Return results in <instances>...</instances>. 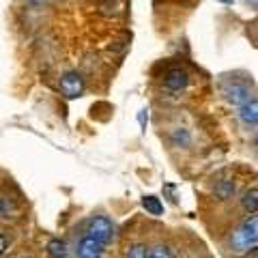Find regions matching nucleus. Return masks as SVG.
<instances>
[{"label":"nucleus","instance_id":"obj_22","mask_svg":"<svg viewBox=\"0 0 258 258\" xmlns=\"http://www.w3.org/2000/svg\"><path fill=\"white\" fill-rule=\"evenodd\" d=\"M256 147H258V134H256Z\"/></svg>","mask_w":258,"mask_h":258},{"label":"nucleus","instance_id":"obj_16","mask_svg":"<svg viewBox=\"0 0 258 258\" xmlns=\"http://www.w3.org/2000/svg\"><path fill=\"white\" fill-rule=\"evenodd\" d=\"M7 249H9V237L0 232V256H3V254L7 252Z\"/></svg>","mask_w":258,"mask_h":258},{"label":"nucleus","instance_id":"obj_12","mask_svg":"<svg viewBox=\"0 0 258 258\" xmlns=\"http://www.w3.org/2000/svg\"><path fill=\"white\" fill-rule=\"evenodd\" d=\"M47 256L50 258H67V243L60 239H52L47 243Z\"/></svg>","mask_w":258,"mask_h":258},{"label":"nucleus","instance_id":"obj_17","mask_svg":"<svg viewBox=\"0 0 258 258\" xmlns=\"http://www.w3.org/2000/svg\"><path fill=\"white\" fill-rule=\"evenodd\" d=\"M26 3H28L30 7H41V5H43V0H26Z\"/></svg>","mask_w":258,"mask_h":258},{"label":"nucleus","instance_id":"obj_19","mask_svg":"<svg viewBox=\"0 0 258 258\" xmlns=\"http://www.w3.org/2000/svg\"><path fill=\"white\" fill-rule=\"evenodd\" d=\"M220 3H226V5H230V3H232V0H220Z\"/></svg>","mask_w":258,"mask_h":258},{"label":"nucleus","instance_id":"obj_6","mask_svg":"<svg viewBox=\"0 0 258 258\" xmlns=\"http://www.w3.org/2000/svg\"><path fill=\"white\" fill-rule=\"evenodd\" d=\"M103 249H106V245L99 243V241H95L91 237H82L78 243V256L80 258H101L103 256Z\"/></svg>","mask_w":258,"mask_h":258},{"label":"nucleus","instance_id":"obj_21","mask_svg":"<svg viewBox=\"0 0 258 258\" xmlns=\"http://www.w3.org/2000/svg\"><path fill=\"white\" fill-rule=\"evenodd\" d=\"M18 258H32V256H26V254H22V256H18Z\"/></svg>","mask_w":258,"mask_h":258},{"label":"nucleus","instance_id":"obj_3","mask_svg":"<svg viewBox=\"0 0 258 258\" xmlns=\"http://www.w3.org/2000/svg\"><path fill=\"white\" fill-rule=\"evenodd\" d=\"M86 237H91V239L106 245L114 239V224L103 215H95L86 222Z\"/></svg>","mask_w":258,"mask_h":258},{"label":"nucleus","instance_id":"obj_13","mask_svg":"<svg viewBox=\"0 0 258 258\" xmlns=\"http://www.w3.org/2000/svg\"><path fill=\"white\" fill-rule=\"evenodd\" d=\"M142 207L147 209V213H151V215H161L164 213V205H161V200L157 196H144L142 198Z\"/></svg>","mask_w":258,"mask_h":258},{"label":"nucleus","instance_id":"obj_4","mask_svg":"<svg viewBox=\"0 0 258 258\" xmlns=\"http://www.w3.org/2000/svg\"><path fill=\"white\" fill-rule=\"evenodd\" d=\"M58 84H60V91L67 99H76V97H80L84 93V80L78 71H64L60 76Z\"/></svg>","mask_w":258,"mask_h":258},{"label":"nucleus","instance_id":"obj_8","mask_svg":"<svg viewBox=\"0 0 258 258\" xmlns=\"http://www.w3.org/2000/svg\"><path fill=\"white\" fill-rule=\"evenodd\" d=\"M239 120L243 125H258V99H249L239 108Z\"/></svg>","mask_w":258,"mask_h":258},{"label":"nucleus","instance_id":"obj_11","mask_svg":"<svg viewBox=\"0 0 258 258\" xmlns=\"http://www.w3.org/2000/svg\"><path fill=\"white\" fill-rule=\"evenodd\" d=\"M170 142L179 149H187L191 144V134L185 127H174L170 132Z\"/></svg>","mask_w":258,"mask_h":258},{"label":"nucleus","instance_id":"obj_15","mask_svg":"<svg viewBox=\"0 0 258 258\" xmlns=\"http://www.w3.org/2000/svg\"><path fill=\"white\" fill-rule=\"evenodd\" d=\"M147 258H172V252L168 245H155V247H149V256Z\"/></svg>","mask_w":258,"mask_h":258},{"label":"nucleus","instance_id":"obj_20","mask_svg":"<svg viewBox=\"0 0 258 258\" xmlns=\"http://www.w3.org/2000/svg\"><path fill=\"white\" fill-rule=\"evenodd\" d=\"M247 3H252V5H258V0H247Z\"/></svg>","mask_w":258,"mask_h":258},{"label":"nucleus","instance_id":"obj_10","mask_svg":"<svg viewBox=\"0 0 258 258\" xmlns=\"http://www.w3.org/2000/svg\"><path fill=\"white\" fill-rule=\"evenodd\" d=\"M241 207H243V211L252 213V215L258 211V187H249L247 191H243V196H241Z\"/></svg>","mask_w":258,"mask_h":258},{"label":"nucleus","instance_id":"obj_1","mask_svg":"<svg viewBox=\"0 0 258 258\" xmlns=\"http://www.w3.org/2000/svg\"><path fill=\"white\" fill-rule=\"evenodd\" d=\"M222 95L224 99L230 103V106H245L249 99H254V91H252V84L247 80H239V78H230V80H224L222 82Z\"/></svg>","mask_w":258,"mask_h":258},{"label":"nucleus","instance_id":"obj_7","mask_svg":"<svg viewBox=\"0 0 258 258\" xmlns=\"http://www.w3.org/2000/svg\"><path fill=\"white\" fill-rule=\"evenodd\" d=\"M20 213H22V209L11 196H0V220L13 222L20 217Z\"/></svg>","mask_w":258,"mask_h":258},{"label":"nucleus","instance_id":"obj_5","mask_svg":"<svg viewBox=\"0 0 258 258\" xmlns=\"http://www.w3.org/2000/svg\"><path fill=\"white\" fill-rule=\"evenodd\" d=\"M189 84V74L181 67H172L168 69V74L164 78V86L168 88V91H183V88H187Z\"/></svg>","mask_w":258,"mask_h":258},{"label":"nucleus","instance_id":"obj_14","mask_svg":"<svg viewBox=\"0 0 258 258\" xmlns=\"http://www.w3.org/2000/svg\"><path fill=\"white\" fill-rule=\"evenodd\" d=\"M149 256V247L144 243H134L127 247L125 252V258H147Z\"/></svg>","mask_w":258,"mask_h":258},{"label":"nucleus","instance_id":"obj_9","mask_svg":"<svg viewBox=\"0 0 258 258\" xmlns=\"http://www.w3.org/2000/svg\"><path fill=\"white\" fill-rule=\"evenodd\" d=\"M213 191H215V196L220 198V200H228V198L235 196L237 185H235V181H232V179H222V181L215 183Z\"/></svg>","mask_w":258,"mask_h":258},{"label":"nucleus","instance_id":"obj_2","mask_svg":"<svg viewBox=\"0 0 258 258\" xmlns=\"http://www.w3.org/2000/svg\"><path fill=\"white\" fill-rule=\"evenodd\" d=\"M258 243V215H247L232 235V245L237 249H247Z\"/></svg>","mask_w":258,"mask_h":258},{"label":"nucleus","instance_id":"obj_18","mask_svg":"<svg viewBox=\"0 0 258 258\" xmlns=\"http://www.w3.org/2000/svg\"><path fill=\"white\" fill-rule=\"evenodd\" d=\"M247 258H258V247H256V249H252V252L247 254Z\"/></svg>","mask_w":258,"mask_h":258}]
</instances>
